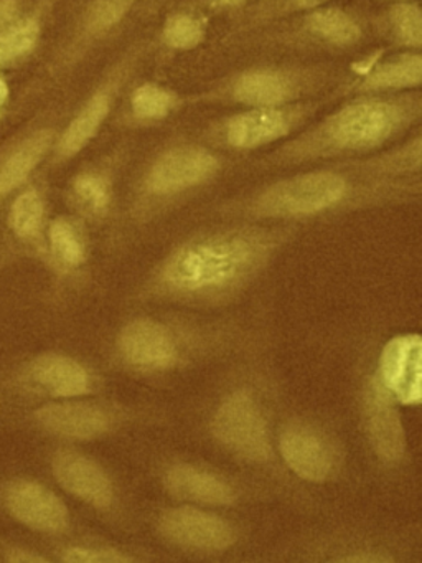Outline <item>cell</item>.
I'll return each mask as SVG.
<instances>
[{
  "instance_id": "obj_1",
  "label": "cell",
  "mask_w": 422,
  "mask_h": 563,
  "mask_svg": "<svg viewBox=\"0 0 422 563\" xmlns=\"http://www.w3.org/2000/svg\"><path fill=\"white\" fill-rule=\"evenodd\" d=\"M422 120L419 90L358 95L296 136L284 141L267 161L277 166L348 161L391 146Z\"/></svg>"
},
{
  "instance_id": "obj_2",
  "label": "cell",
  "mask_w": 422,
  "mask_h": 563,
  "mask_svg": "<svg viewBox=\"0 0 422 563\" xmlns=\"http://www.w3.org/2000/svg\"><path fill=\"white\" fill-rule=\"evenodd\" d=\"M263 250V239L256 233H218L175 252L165 266L164 279L181 292L223 289L246 276Z\"/></svg>"
},
{
  "instance_id": "obj_3",
  "label": "cell",
  "mask_w": 422,
  "mask_h": 563,
  "mask_svg": "<svg viewBox=\"0 0 422 563\" xmlns=\"http://www.w3.org/2000/svg\"><path fill=\"white\" fill-rule=\"evenodd\" d=\"M332 80L326 68L266 65L244 68L201 93V103L279 108L312 100Z\"/></svg>"
},
{
  "instance_id": "obj_4",
  "label": "cell",
  "mask_w": 422,
  "mask_h": 563,
  "mask_svg": "<svg viewBox=\"0 0 422 563\" xmlns=\"http://www.w3.org/2000/svg\"><path fill=\"white\" fill-rule=\"evenodd\" d=\"M326 100H306L279 108H243L214 121L201 134L216 151L249 153L289 140L302 131L325 107Z\"/></svg>"
},
{
  "instance_id": "obj_5",
  "label": "cell",
  "mask_w": 422,
  "mask_h": 563,
  "mask_svg": "<svg viewBox=\"0 0 422 563\" xmlns=\"http://www.w3.org/2000/svg\"><path fill=\"white\" fill-rule=\"evenodd\" d=\"M345 163L352 173H343L340 167L310 170L270 184L254 199V212L260 217L292 219L336 209L363 189L355 179L358 169L348 161Z\"/></svg>"
},
{
  "instance_id": "obj_6",
  "label": "cell",
  "mask_w": 422,
  "mask_h": 563,
  "mask_svg": "<svg viewBox=\"0 0 422 563\" xmlns=\"http://www.w3.org/2000/svg\"><path fill=\"white\" fill-rule=\"evenodd\" d=\"M221 167L218 151L204 143L171 144L148 163L141 189L155 199L181 196L216 179Z\"/></svg>"
},
{
  "instance_id": "obj_7",
  "label": "cell",
  "mask_w": 422,
  "mask_h": 563,
  "mask_svg": "<svg viewBox=\"0 0 422 563\" xmlns=\"http://www.w3.org/2000/svg\"><path fill=\"white\" fill-rule=\"evenodd\" d=\"M138 55H141V52L134 48L127 57L122 58L118 67L108 75L104 84L79 108L78 113L73 118L68 128L63 131L58 144H56V157L59 161L71 159L79 151L85 150L86 144L98 134L102 123H104L106 118L109 117L112 107H114L119 90L127 80L131 71L134 70Z\"/></svg>"
},
{
  "instance_id": "obj_8",
  "label": "cell",
  "mask_w": 422,
  "mask_h": 563,
  "mask_svg": "<svg viewBox=\"0 0 422 563\" xmlns=\"http://www.w3.org/2000/svg\"><path fill=\"white\" fill-rule=\"evenodd\" d=\"M214 434L224 446L247 460L269 456L266 423L253 398L244 391L230 395L214 415Z\"/></svg>"
},
{
  "instance_id": "obj_9",
  "label": "cell",
  "mask_w": 422,
  "mask_h": 563,
  "mask_svg": "<svg viewBox=\"0 0 422 563\" xmlns=\"http://www.w3.org/2000/svg\"><path fill=\"white\" fill-rule=\"evenodd\" d=\"M7 512L36 532L59 533L68 529L69 512L63 500L38 481L16 477L2 487Z\"/></svg>"
},
{
  "instance_id": "obj_10",
  "label": "cell",
  "mask_w": 422,
  "mask_h": 563,
  "mask_svg": "<svg viewBox=\"0 0 422 563\" xmlns=\"http://www.w3.org/2000/svg\"><path fill=\"white\" fill-rule=\"evenodd\" d=\"M379 377L382 388L401 404L421 401L422 341L418 334L396 335L385 345Z\"/></svg>"
},
{
  "instance_id": "obj_11",
  "label": "cell",
  "mask_w": 422,
  "mask_h": 563,
  "mask_svg": "<svg viewBox=\"0 0 422 563\" xmlns=\"http://www.w3.org/2000/svg\"><path fill=\"white\" fill-rule=\"evenodd\" d=\"M160 529L177 545L201 552H220L233 542V532L224 520L191 507L165 514Z\"/></svg>"
},
{
  "instance_id": "obj_12",
  "label": "cell",
  "mask_w": 422,
  "mask_h": 563,
  "mask_svg": "<svg viewBox=\"0 0 422 563\" xmlns=\"http://www.w3.org/2000/svg\"><path fill=\"white\" fill-rule=\"evenodd\" d=\"M52 473L59 486L89 506L104 509L114 490L106 471L91 457L76 451H58L52 460Z\"/></svg>"
},
{
  "instance_id": "obj_13",
  "label": "cell",
  "mask_w": 422,
  "mask_h": 563,
  "mask_svg": "<svg viewBox=\"0 0 422 563\" xmlns=\"http://www.w3.org/2000/svg\"><path fill=\"white\" fill-rule=\"evenodd\" d=\"M33 420L46 433L65 440H92L111 428V417L98 405L59 401L38 408Z\"/></svg>"
},
{
  "instance_id": "obj_14",
  "label": "cell",
  "mask_w": 422,
  "mask_h": 563,
  "mask_svg": "<svg viewBox=\"0 0 422 563\" xmlns=\"http://www.w3.org/2000/svg\"><path fill=\"white\" fill-rule=\"evenodd\" d=\"M422 84L421 52L408 51L368 67V70L346 87V93L392 95L419 90Z\"/></svg>"
},
{
  "instance_id": "obj_15",
  "label": "cell",
  "mask_w": 422,
  "mask_h": 563,
  "mask_svg": "<svg viewBox=\"0 0 422 563\" xmlns=\"http://www.w3.org/2000/svg\"><path fill=\"white\" fill-rule=\"evenodd\" d=\"M280 454L287 466L302 479L325 481L332 474L333 457L329 441L306 427L284 431L279 441Z\"/></svg>"
},
{
  "instance_id": "obj_16",
  "label": "cell",
  "mask_w": 422,
  "mask_h": 563,
  "mask_svg": "<svg viewBox=\"0 0 422 563\" xmlns=\"http://www.w3.org/2000/svg\"><path fill=\"white\" fill-rule=\"evenodd\" d=\"M26 380L36 390L55 398H76L88 394L91 377L85 365L62 354H43L26 367Z\"/></svg>"
},
{
  "instance_id": "obj_17",
  "label": "cell",
  "mask_w": 422,
  "mask_h": 563,
  "mask_svg": "<svg viewBox=\"0 0 422 563\" xmlns=\"http://www.w3.org/2000/svg\"><path fill=\"white\" fill-rule=\"evenodd\" d=\"M119 349L125 361L135 367L157 371L174 364L175 344L170 334L157 322H131L119 335Z\"/></svg>"
},
{
  "instance_id": "obj_18",
  "label": "cell",
  "mask_w": 422,
  "mask_h": 563,
  "mask_svg": "<svg viewBox=\"0 0 422 563\" xmlns=\"http://www.w3.org/2000/svg\"><path fill=\"white\" fill-rule=\"evenodd\" d=\"M299 29V34L307 41L336 51L356 47L362 44L365 35L362 25L352 14L325 5L306 12Z\"/></svg>"
},
{
  "instance_id": "obj_19",
  "label": "cell",
  "mask_w": 422,
  "mask_h": 563,
  "mask_svg": "<svg viewBox=\"0 0 422 563\" xmlns=\"http://www.w3.org/2000/svg\"><path fill=\"white\" fill-rule=\"evenodd\" d=\"M369 437L379 456L386 461H396L404 451V434L398 411L392 407L391 397L382 385L375 384L366 401Z\"/></svg>"
},
{
  "instance_id": "obj_20",
  "label": "cell",
  "mask_w": 422,
  "mask_h": 563,
  "mask_svg": "<svg viewBox=\"0 0 422 563\" xmlns=\"http://www.w3.org/2000/svg\"><path fill=\"white\" fill-rule=\"evenodd\" d=\"M165 486L174 496L195 503L221 506L233 500V493L226 483L197 467H171L165 476Z\"/></svg>"
},
{
  "instance_id": "obj_21",
  "label": "cell",
  "mask_w": 422,
  "mask_h": 563,
  "mask_svg": "<svg viewBox=\"0 0 422 563\" xmlns=\"http://www.w3.org/2000/svg\"><path fill=\"white\" fill-rule=\"evenodd\" d=\"M348 161L376 177L408 179L411 176H419L422 166V136L418 133L406 143L385 147L369 159Z\"/></svg>"
},
{
  "instance_id": "obj_22",
  "label": "cell",
  "mask_w": 422,
  "mask_h": 563,
  "mask_svg": "<svg viewBox=\"0 0 422 563\" xmlns=\"http://www.w3.org/2000/svg\"><path fill=\"white\" fill-rule=\"evenodd\" d=\"M53 143L52 131H38L0 166V200L5 199L38 166Z\"/></svg>"
},
{
  "instance_id": "obj_23",
  "label": "cell",
  "mask_w": 422,
  "mask_h": 563,
  "mask_svg": "<svg viewBox=\"0 0 422 563\" xmlns=\"http://www.w3.org/2000/svg\"><path fill=\"white\" fill-rule=\"evenodd\" d=\"M180 107L181 98L177 91L162 85H138L129 98V121L142 126L162 123Z\"/></svg>"
},
{
  "instance_id": "obj_24",
  "label": "cell",
  "mask_w": 422,
  "mask_h": 563,
  "mask_svg": "<svg viewBox=\"0 0 422 563\" xmlns=\"http://www.w3.org/2000/svg\"><path fill=\"white\" fill-rule=\"evenodd\" d=\"M135 4L137 0H92L82 19L81 32L73 48L78 45L79 48H85L91 42L99 41L114 31L127 18Z\"/></svg>"
},
{
  "instance_id": "obj_25",
  "label": "cell",
  "mask_w": 422,
  "mask_h": 563,
  "mask_svg": "<svg viewBox=\"0 0 422 563\" xmlns=\"http://www.w3.org/2000/svg\"><path fill=\"white\" fill-rule=\"evenodd\" d=\"M381 27L392 44L406 51L421 52L422 12L415 0L392 4L382 18Z\"/></svg>"
},
{
  "instance_id": "obj_26",
  "label": "cell",
  "mask_w": 422,
  "mask_h": 563,
  "mask_svg": "<svg viewBox=\"0 0 422 563\" xmlns=\"http://www.w3.org/2000/svg\"><path fill=\"white\" fill-rule=\"evenodd\" d=\"M48 243L53 260L63 268H78L86 262L85 233L75 220L65 217L53 220L48 229Z\"/></svg>"
},
{
  "instance_id": "obj_27",
  "label": "cell",
  "mask_w": 422,
  "mask_h": 563,
  "mask_svg": "<svg viewBox=\"0 0 422 563\" xmlns=\"http://www.w3.org/2000/svg\"><path fill=\"white\" fill-rule=\"evenodd\" d=\"M71 196L78 209L89 217L108 213L112 199V186L106 173H82L73 180Z\"/></svg>"
},
{
  "instance_id": "obj_28",
  "label": "cell",
  "mask_w": 422,
  "mask_h": 563,
  "mask_svg": "<svg viewBox=\"0 0 422 563\" xmlns=\"http://www.w3.org/2000/svg\"><path fill=\"white\" fill-rule=\"evenodd\" d=\"M43 217H45V206L38 190H25L10 207V232L22 242H35L42 233Z\"/></svg>"
},
{
  "instance_id": "obj_29",
  "label": "cell",
  "mask_w": 422,
  "mask_h": 563,
  "mask_svg": "<svg viewBox=\"0 0 422 563\" xmlns=\"http://www.w3.org/2000/svg\"><path fill=\"white\" fill-rule=\"evenodd\" d=\"M207 38V25L187 12L168 15L162 25L160 41L168 51L188 52L200 47Z\"/></svg>"
},
{
  "instance_id": "obj_30",
  "label": "cell",
  "mask_w": 422,
  "mask_h": 563,
  "mask_svg": "<svg viewBox=\"0 0 422 563\" xmlns=\"http://www.w3.org/2000/svg\"><path fill=\"white\" fill-rule=\"evenodd\" d=\"M40 37V25L36 19H25L9 31L0 34V67L16 58L23 57L35 47Z\"/></svg>"
},
{
  "instance_id": "obj_31",
  "label": "cell",
  "mask_w": 422,
  "mask_h": 563,
  "mask_svg": "<svg viewBox=\"0 0 422 563\" xmlns=\"http://www.w3.org/2000/svg\"><path fill=\"white\" fill-rule=\"evenodd\" d=\"M62 560L68 563H125L132 559L101 547H68L63 550Z\"/></svg>"
},
{
  "instance_id": "obj_32",
  "label": "cell",
  "mask_w": 422,
  "mask_h": 563,
  "mask_svg": "<svg viewBox=\"0 0 422 563\" xmlns=\"http://www.w3.org/2000/svg\"><path fill=\"white\" fill-rule=\"evenodd\" d=\"M3 560L9 563H48L49 560L43 556L42 553H36L35 550L23 549V547H9L5 550Z\"/></svg>"
},
{
  "instance_id": "obj_33",
  "label": "cell",
  "mask_w": 422,
  "mask_h": 563,
  "mask_svg": "<svg viewBox=\"0 0 422 563\" xmlns=\"http://www.w3.org/2000/svg\"><path fill=\"white\" fill-rule=\"evenodd\" d=\"M329 0H284V9L289 12H309L322 8Z\"/></svg>"
},
{
  "instance_id": "obj_34",
  "label": "cell",
  "mask_w": 422,
  "mask_h": 563,
  "mask_svg": "<svg viewBox=\"0 0 422 563\" xmlns=\"http://www.w3.org/2000/svg\"><path fill=\"white\" fill-rule=\"evenodd\" d=\"M16 14V4L13 0H0V31L13 21Z\"/></svg>"
},
{
  "instance_id": "obj_35",
  "label": "cell",
  "mask_w": 422,
  "mask_h": 563,
  "mask_svg": "<svg viewBox=\"0 0 422 563\" xmlns=\"http://www.w3.org/2000/svg\"><path fill=\"white\" fill-rule=\"evenodd\" d=\"M343 562H385L382 556H371V555H356V556H346V559H342Z\"/></svg>"
},
{
  "instance_id": "obj_36",
  "label": "cell",
  "mask_w": 422,
  "mask_h": 563,
  "mask_svg": "<svg viewBox=\"0 0 422 563\" xmlns=\"http://www.w3.org/2000/svg\"><path fill=\"white\" fill-rule=\"evenodd\" d=\"M214 4L221 5V8L236 9L241 5L246 4V0H213Z\"/></svg>"
},
{
  "instance_id": "obj_37",
  "label": "cell",
  "mask_w": 422,
  "mask_h": 563,
  "mask_svg": "<svg viewBox=\"0 0 422 563\" xmlns=\"http://www.w3.org/2000/svg\"><path fill=\"white\" fill-rule=\"evenodd\" d=\"M7 98V87L5 84H3L2 78H0V107H2L3 101H5Z\"/></svg>"
},
{
  "instance_id": "obj_38",
  "label": "cell",
  "mask_w": 422,
  "mask_h": 563,
  "mask_svg": "<svg viewBox=\"0 0 422 563\" xmlns=\"http://www.w3.org/2000/svg\"><path fill=\"white\" fill-rule=\"evenodd\" d=\"M385 2H391V4H396V2H409V0H385Z\"/></svg>"
}]
</instances>
